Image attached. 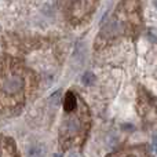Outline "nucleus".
<instances>
[{"mask_svg": "<svg viewBox=\"0 0 157 157\" xmlns=\"http://www.w3.org/2000/svg\"><path fill=\"white\" fill-rule=\"evenodd\" d=\"M155 6H156V7H157V2H155Z\"/></svg>", "mask_w": 157, "mask_h": 157, "instance_id": "9d476101", "label": "nucleus"}, {"mask_svg": "<svg viewBox=\"0 0 157 157\" xmlns=\"http://www.w3.org/2000/svg\"><path fill=\"white\" fill-rule=\"evenodd\" d=\"M76 106H77L76 95H75L72 91L66 92L65 99H63V109H65V112L66 113H72V112H75Z\"/></svg>", "mask_w": 157, "mask_h": 157, "instance_id": "f03ea898", "label": "nucleus"}, {"mask_svg": "<svg viewBox=\"0 0 157 157\" xmlns=\"http://www.w3.org/2000/svg\"><path fill=\"white\" fill-rule=\"evenodd\" d=\"M153 144H155V147L157 150V136H155V139H153Z\"/></svg>", "mask_w": 157, "mask_h": 157, "instance_id": "0eeeda50", "label": "nucleus"}, {"mask_svg": "<svg viewBox=\"0 0 157 157\" xmlns=\"http://www.w3.org/2000/svg\"><path fill=\"white\" fill-rule=\"evenodd\" d=\"M25 87V80L19 72L8 71L0 76V94L6 98H17Z\"/></svg>", "mask_w": 157, "mask_h": 157, "instance_id": "f257e3e1", "label": "nucleus"}, {"mask_svg": "<svg viewBox=\"0 0 157 157\" xmlns=\"http://www.w3.org/2000/svg\"><path fill=\"white\" fill-rule=\"evenodd\" d=\"M94 80H95V76L91 73V72H87V73H84V76H83V83L86 84V86H90V84H91Z\"/></svg>", "mask_w": 157, "mask_h": 157, "instance_id": "39448f33", "label": "nucleus"}, {"mask_svg": "<svg viewBox=\"0 0 157 157\" xmlns=\"http://www.w3.org/2000/svg\"><path fill=\"white\" fill-rule=\"evenodd\" d=\"M0 157H15L14 145L10 139H4L0 142Z\"/></svg>", "mask_w": 157, "mask_h": 157, "instance_id": "7ed1b4c3", "label": "nucleus"}, {"mask_svg": "<svg viewBox=\"0 0 157 157\" xmlns=\"http://www.w3.org/2000/svg\"><path fill=\"white\" fill-rule=\"evenodd\" d=\"M28 155H29V157H43L46 155V147L43 145H33L29 147Z\"/></svg>", "mask_w": 157, "mask_h": 157, "instance_id": "20e7f679", "label": "nucleus"}, {"mask_svg": "<svg viewBox=\"0 0 157 157\" xmlns=\"http://www.w3.org/2000/svg\"><path fill=\"white\" fill-rule=\"evenodd\" d=\"M121 157H138V156H135V155H125V156H121Z\"/></svg>", "mask_w": 157, "mask_h": 157, "instance_id": "6e6552de", "label": "nucleus"}, {"mask_svg": "<svg viewBox=\"0 0 157 157\" xmlns=\"http://www.w3.org/2000/svg\"><path fill=\"white\" fill-rule=\"evenodd\" d=\"M68 157H81L80 155H77V153H71V155H69Z\"/></svg>", "mask_w": 157, "mask_h": 157, "instance_id": "423d86ee", "label": "nucleus"}, {"mask_svg": "<svg viewBox=\"0 0 157 157\" xmlns=\"http://www.w3.org/2000/svg\"><path fill=\"white\" fill-rule=\"evenodd\" d=\"M55 157H61V156L59 155H55Z\"/></svg>", "mask_w": 157, "mask_h": 157, "instance_id": "1a4fd4ad", "label": "nucleus"}]
</instances>
